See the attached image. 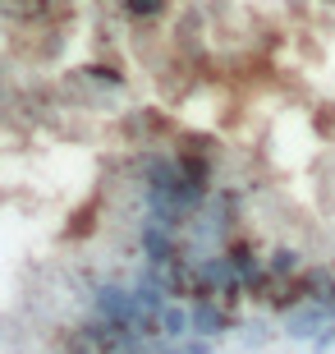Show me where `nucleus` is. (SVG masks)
Returning a JSON list of instances; mask_svg holds the SVG:
<instances>
[{
    "label": "nucleus",
    "mask_w": 335,
    "mask_h": 354,
    "mask_svg": "<svg viewBox=\"0 0 335 354\" xmlns=\"http://www.w3.org/2000/svg\"><path fill=\"white\" fill-rule=\"evenodd\" d=\"M289 336L294 341H312L317 350H326V345L335 341V304H317L308 299L303 308H289Z\"/></svg>",
    "instance_id": "1"
},
{
    "label": "nucleus",
    "mask_w": 335,
    "mask_h": 354,
    "mask_svg": "<svg viewBox=\"0 0 335 354\" xmlns=\"http://www.w3.org/2000/svg\"><path fill=\"white\" fill-rule=\"evenodd\" d=\"M97 317L102 322H129L133 317V290H119V286H102L97 299H92Z\"/></svg>",
    "instance_id": "2"
},
{
    "label": "nucleus",
    "mask_w": 335,
    "mask_h": 354,
    "mask_svg": "<svg viewBox=\"0 0 335 354\" xmlns=\"http://www.w3.org/2000/svg\"><path fill=\"white\" fill-rule=\"evenodd\" d=\"M225 327H230V313H225L216 299H198V308H193V331L198 336H220Z\"/></svg>",
    "instance_id": "3"
},
{
    "label": "nucleus",
    "mask_w": 335,
    "mask_h": 354,
    "mask_svg": "<svg viewBox=\"0 0 335 354\" xmlns=\"http://www.w3.org/2000/svg\"><path fill=\"white\" fill-rule=\"evenodd\" d=\"M193 331V313H184L180 304H166L161 308V336H170V341H184Z\"/></svg>",
    "instance_id": "4"
},
{
    "label": "nucleus",
    "mask_w": 335,
    "mask_h": 354,
    "mask_svg": "<svg viewBox=\"0 0 335 354\" xmlns=\"http://www.w3.org/2000/svg\"><path fill=\"white\" fill-rule=\"evenodd\" d=\"M124 10H129L133 19H156V14L166 10V0H124Z\"/></svg>",
    "instance_id": "5"
},
{
    "label": "nucleus",
    "mask_w": 335,
    "mask_h": 354,
    "mask_svg": "<svg viewBox=\"0 0 335 354\" xmlns=\"http://www.w3.org/2000/svg\"><path fill=\"white\" fill-rule=\"evenodd\" d=\"M180 354H207V341H189V345H184Z\"/></svg>",
    "instance_id": "6"
}]
</instances>
